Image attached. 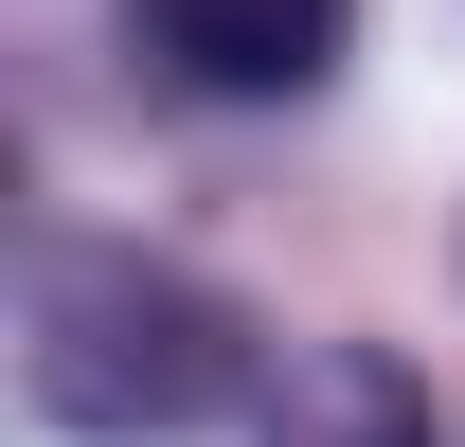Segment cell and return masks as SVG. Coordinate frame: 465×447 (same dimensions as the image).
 Listing matches in <instances>:
<instances>
[{
  "label": "cell",
  "mask_w": 465,
  "mask_h": 447,
  "mask_svg": "<svg viewBox=\"0 0 465 447\" xmlns=\"http://www.w3.org/2000/svg\"><path fill=\"white\" fill-rule=\"evenodd\" d=\"M18 393L72 447H197L215 412H251V304L125 233H36L18 269Z\"/></svg>",
  "instance_id": "1"
},
{
  "label": "cell",
  "mask_w": 465,
  "mask_h": 447,
  "mask_svg": "<svg viewBox=\"0 0 465 447\" xmlns=\"http://www.w3.org/2000/svg\"><path fill=\"white\" fill-rule=\"evenodd\" d=\"M125 36H143L179 90H215V108H304V90L341 72L358 0H125Z\"/></svg>",
  "instance_id": "2"
},
{
  "label": "cell",
  "mask_w": 465,
  "mask_h": 447,
  "mask_svg": "<svg viewBox=\"0 0 465 447\" xmlns=\"http://www.w3.org/2000/svg\"><path fill=\"white\" fill-rule=\"evenodd\" d=\"M269 447H448V412L394 340H304L269 376Z\"/></svg>",
  "instance_id": "3"
}]
</instances>
